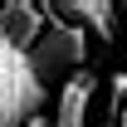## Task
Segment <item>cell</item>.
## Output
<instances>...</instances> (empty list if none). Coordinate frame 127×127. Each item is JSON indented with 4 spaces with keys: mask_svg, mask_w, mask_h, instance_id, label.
Returning <instances> with one entry per match:
<instances>
[{
    "mask_svg": "<svg viewBox=\"0 0 127 127\" xmlns=\"http://www.w3.org/2000/svg\"><path fill=\"white\" fill-rule=\"evenodd\" d=\"M64 20H73V25H83V30L93 34V39H103V44H112V34H117V10L112 5H103V0H68V5H54Z\"/></svg>",
    "mask_w": 127,
    "mask_h": 127,
    "instance_id": "obj_4",
    "label": "cell"
},
{
    "mask_svg": "<svg viewBox=\"0 0 127 127\" xmlns=\"http://www.w3.org/2000/svg\"><path fill=\"white\" fill-rule=\"evenodd\" d=\"M25 127H54V122H49V117H30Z\"/></svg>",
    "mask_w": 127,
    "mask_h": 127,
    "instance_id": "obj_5",
    "label": "cell"
},
{
    "mask_svg": "<svg viewBox=\"0 0 127 127\" xmlns=\"http://www.w3.org/2000/svg\"><path fill=\"white\" fill-rule=\"evenodd\" d=\"M83 64H88V30L83 25H73V20H64L59 10H54V20H49V30L44 39L30 49V68H34V78L44 83H68L73 73H83Z\"/></svg>",
    "mask_w": 127,
    "mask_h": 127,
    "instance_id": "obj_1",
    "label": "cell"
},
{
    "mask_svg": "<svg viewBox=\"0 0 127 127\" xmlns=\"http://www.w3.org/2000/svg\"><path fill=\"white\" fill-rule=\"evenodd\" d=\"M93 93H98V73L83 68L59 88L54 98V127H88V108H93Z\"/></svg>",
    "mask_w": 127,
    "mask_h": 127,
    "instance_id": "obj_3",
    "label": "cell"
},
{
    "mask_svg": "<svg viewBox=\"0 0 127 127\" xmlns=\"http://www.w3.org/2000/svg\"><path fill=\"white\" fill-rule=\"evenodd\" d=\"M49 20H54V5H25V0L0 5V30H5V39H10L20 54H30V49L44 39Z\"/></svg>",
    "mask_w": 127,
    "mask_h": 127,
    "instance_id": "obj_2",
    "label": "cell"
}]
</instances>
